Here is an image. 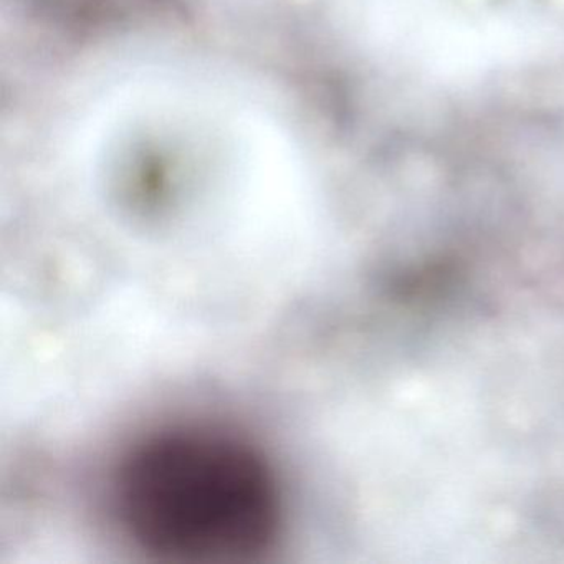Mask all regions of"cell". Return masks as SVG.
I'll return each instance as SVG.
<instances>
[{
    "instance_id": "1",
    "label": "cell",
    "mask_w": 564,
    "mask_h": 564,
    "mask_svg": "<svg viewBox=\"0 0 564 564\" xmlns=\"http://www.w3.org/2000/svg\"><path fill=\"white\" fill-rule=\"evenodd\" d=\"M124 533L177 563H239L279 540L282 491L262 452L213 429H171L134 445L115 478Z\"/></svg>"
}]
</instances>
